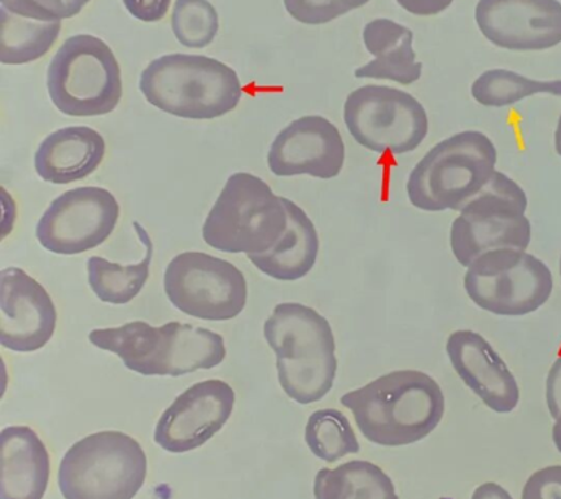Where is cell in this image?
I'll return each mask as SVG.
<instances>
[{
	"instance_id": "52a82bcc",
	"label": "cell",
	"mask_w": 561,
	"mask_h": 499,
	"mask_svg": "<svg viewBox=\"0 0 561 499\" xmlns=\"http://www.w3.org/2000/svg\"><path fill=\"white\" fill-rule=\"evenodd\" d=\"M147 455L126 433L103 431L75 442L57 484L65 499H134L147 479Z\"/></svg>"
},
{
	"instance_id": "277c9868",
	"label": "cell",
	"mask_w": 561,
	"mask_h": 499,
	"mask_svg": "<svg viewBox=\"0 0 561 499\" xmlns=\"http://www.w3.org/2000/svg\"><path fill=\"white\" fill-rule=\"evenodd\" d=\"M139 90L153 107L191 120L226 116L243 95L239 74L230 66L183 53L152 60L140 74Z\"/></svg>"
},
{
	"instance_id": "44dd1931",
	"label": "cell",
	"mask_w": 561,
	"mask_h": 499,
	"mask_svg": "<svg viewBox=\"0 0 561 499\" xmlns=\"http://www.w3.org/2000/svg\"><path fill=\"white\" fill-rule=\"evenodd\" d=\"M412 42L414 34L405 25L388 18L367 22L363 30V43L375 59L355 69V78L386 79L401 85L419 81L423 65L416 61Z\"/></svg>"
},
{
	"instance_id": "d4e9b609",
	"label": "cell",
	"mask_w": 561,
	"mask_h": 499,
	"mask_svg": "<svg viewBox=\"0 0 561 499\" xmlns=\"http://www.w3.org/2000/svg\"><path fill=\"white\" fill-rule=\"evenodd\" d=\"M0 61L3 65H25L42 59L59 38L60 22L26 20L4 8L0 9Z\"/></svg>"
},
{
	"instance_id": "ac0fdd59",
	"label": "cell",
	"mask_w": 561,
	"mask_h": 499,
	"mask_svg": "<svg viewBox=\"0 0 561 499\" xmlns=\"http://www.w3.org/2000/svg\"><path fill=\"white\" fill-rule=\"evenodd\" d=\"M456 374L497 414H511L520 401L519 384L490 341L473 330H456L446 341Z\"/></svg>"
},
{
	"instance_id": "ba28073f",
	"label": "cell",
	"mask_w": 561,
	"mask_h": 499,
	"mask_svg": "<svg viewBox=\"0 0 561 499\" xmlns=\"http://www.w3.org/2000/svg\"><path fill=\"white\" fill-rule=\"evenodd\" d=\"M528 196L524 188L494 171L489 182L465 201L450 228V248L460 266L468 267L493 250H526L533 227L526 217Z\"/></svg>"
},
{
	"instance_id": "484cf974",
	"label": "cell",
	"mask_w": 561,
	"mask_h": 499,
	"mask_svg": "<svg viewBox=\"0 0 561 499\" xmlns=\"http://www.w3.org/2000/svg\"><path fill=\"white\" fill-rule=\"evenodd\" d=\"M471 94L484 107L502 108L528 96L548 94L561 96V79L537 81L507 69H491L473 81Z\"/></svg>"
},
{
	"instance_id": "2e32d148",
	"label": "cell",
	"mask_w": 561,
	"mask_h": 499,
	"mask_svg": "<svg viewBox=\"0 0 561 499\" xmlns=\"http://www.w3.org/2000/svg\"><path fill=\"white\" fill-rule=\"evenodd\" d=\"M344 162V139L337 127L322 116H305L289 123L267 152L271 173L278 177L311 175L331 179L341 174Z\"/></svg>"
},
{
	"instance_id": "83f0119b",
	"label": "cell",
	"mask_w": 561,
	"mask_h": 499,
	"mask_svg": "<svg viewBox=\"0 0 561 499\" xmlns=\"http://www.w3.org/2000/svg\"><path fill=\"white\" fill-rule=\"evenodd\" d=\"M171 26L178 42L187 48H204L217 37L219 18L208 0H175Z\"/></svg>"
},
{
	"instance_id": "f1b7e54d",
	"label": "cell",
	"mask_w": 561,
	"mask_h": 499,
	"mask_svg": "<svg viewBox=\"0 0 561 499\" xmlns=\"http://www.w3.org/2000/svg\"><path fill=\"white\" fill-rule=\"evenodd\" d=\"M90 0H0L18 16L39 22H60L78 15Z\"/></svg>"
},
{
	"instance_id": "8992f818",
	"label": "cell",
	"mask_w": 561,
	"mask_h": 499,
	"mask_svg": "<svg viewBox=\"0 0 561 499\" xmlns=\"http://www.w3.org/2000/svg\"><path fill=\"white\" fill-rule=\"evenodd\" d=\"M288 228L284 197L250 173L227 179L209 210L202 236L209 247L230 254H262L274 248Z\"/></svg>"
},
{
	"instance_id": "7a4b0ae2",
	"label": "cell",
	"mask_w": 561,
	"mask_h": 499,
	"mask_svg": "<svg viewBox=\"0 0 561 499\" xmlns=\"http://www.w3.org/2000/svg\"><path fill=\"white\" fill-rule=\"evenodd\" d=\"M263 335L276 355L279 384L289 398L311 405L331 392L336 344L322 314L298 302H283L267 317Z\"/></svg>"
},
{
	"instance_id": "9c48e42d",
	"label": "cell",
	"mask_w": 561,
	"mask_h": 499,
	"mask_svg": "<svg viewBox=\"0 0 561 499\" xmlns=\"http://www.w3.org/2000/svg\"><path fill=\"white\" fill-rule=\"evenodd\" d=\"M47 90L53 104L66 116H104L122 100L121 66L103 39L73 35L61 44L48 66Z\"/></svg>"
},
{
	"instance_id": "e575fe53",
	"label": "cell",
	"mask_w": 561,
	"mask_h": 499,
	"mask_svg": "<svg viewBox=\"0 0 561 499\" xmlns=\"http://www.w3.org/2000/svg\"><path fill=\"white\" fill-rule=\"evenodd\" d=\"M471 499H513L512 495L502 485L486 481L473 490Z\"/></svg>"
},
{
	"instance_id": "9a60e30c",
	"label": "cell",
	"mask_w": 561,
	"mask_h": 499,
	"mask_svg": "<svg viewBox=\"0 0 561 499\" xmlns=\"http://www.w3.org/2000/svg\"><path fill=\"white\" fill-rule=\"evenodd\" d=\"M476 21L495 47L548 50L561 43L559 0H478Z\"/></svg>"
},
{
	"instance_id": "8d00e7d4",
	"label": "cell",
	"mask_w": 561,
	"mask_h": 499,
	"mask_svg": "<svg viewBox=\"0 0 561 499\" xmlns=\"http://www.w3.org/2000/svg\"><path fill=\"white\" fill-rule=\"evenodd\" d=\"M554 148L557 155L561 156V114L559 121H557L556 134H554Z\"/></svg>"
},
{
	"instance_id": "5b68a950",
	"label": "cell",
	"mask_w": 561,
	"mask_h": 499,
	"mask_svg": "<svg viewBox=\"0 0 561 499\" xmlns=\"http://www.w3.org/2000/svg\"><path fill=\"white\" fill-rule=\"evenodd\" d=\"M497 149L478 130L459 131L434 144L410 173L407 196L424 212L458 210L494 174Z\"/></svg>"
},
{
	"instance_id": "30bf717a",
	"label": "cell",
	"mask_w": 561,
	"mask_h": 499,
	"mask_svg": "<svg viewBox=\"0 0 561 499\" xmlns=\"http://www.w3.org/2000/svg\"><path fill=\"white\" fill-rule=\"evenodd\" d=\"M469 300L486 313L520 317L550 300L554 278L550 267L526 250L502 248L481 254L463 278Z\"/></svg>"
},
{
	"instance_id": "d6a6232c",
	"label": "cell",
	"mask_w": 561,
	"mask_h": 499,
	"mask_svg": "<svg viewBox=\"0 0 561 499\" xmlns=\"http://www.w3.org/2000/svg\"><path fill=\"white\" fill-rule=\"evenodd\" d=\"M546 398L548 410H550L552 418H559L561 414V355L556 359L550 372H548Z\"/></svg>"
},
{
	"instance_id": "4fadbf2b",
	"label": "cell",
	"mask_w": 561,
	"mask_h": 499,
	"mask_svg": "<svg viewBox=\"0 0 561 499\" xmlns=\"http://www.w3.org/2000/svg\"><path fill=\"white\" fill-rule=\"evenodd\" d=\"M118 217L121 206L107 188H72L51 201L35 235L48 252L73 256L105 243Z\"/></svg>"
},
{
	"instance_id": "1f68e13d",
	"label": "cell",
	"mask_w": 561,
	"mask_h": 499,
	"mask_svg": "<svg viewBox=\"0 0 561 499\" xmlns=\"http://www.w3.org/2000/svg\"><path fill=\"white\" fill-rule=\"evenodd\" d=\"M171 0H123L131 16L142 22H158L169 11Z\"/></svg>"
},
{
	"instance_id": "e0dca14e",
	"label": "cell",
	"mask_w": 561,
	"mask_h": 499,
	"mask_svg": "<svg viewBox=\"0 0 561 499\" xmlns=\"http://www.w3.org/2000/svg\"><path fill=\"white\" fill-rule=\"evenodd\" d=\"M0 341L13 352H35L55 335L57 311L50 293L20 267L0 271Z\"/></svg>"
},
{
	"instance_id": "7c38bea8",
	"label": "cell",
	"mask_w": 561,
	"mask_h": 499,
	"mask_svg": "<svg viewBox=\"0 0 561 499\" xmlns=\"http://www.w3.org/2000/svg\"><path fill=\"white\" fill-rule=\"evenodd\" d=\"M171 304L191 317L227 322L248 302V282L232 263L199 252L178 254L164 274Z\"/></svg>"
},
{
	"instance_id": "ffe728a7",
	"label": "cell",
	"mask_w": 561,
	"mask_h": 499,
	"mask_svg": "<svg viewBox=\"0 0 561 499\" xmlns=\"http://www.w3.org/2000/svg\"><path fill=\"white\" fill-rule=\"evenodd\" d=\"M50 479V455L30 427L2 431L0 499H43Z\"/></svg>"
},
{
	"instance_id": "4316f807",
	"label": "cell",
	"mask_w": 561,
	"mask_h": 499,
	"mask_svg": "<svg viewBox=\"0 0 561 499\" xmlns=\"http://www.w3.org/2000/svg\"><path fill=\"white\" fill-rule=\"evenodd\" d=\"M305 441L316 457L328 463L359 451L358 438L350 419L336 409L313 411L307 420Z\"/></svg>"
},
{
	"instance_id": "7402d4cb",
	"label": "cell",
	"mask_w": 561,
	"mask_h": 499,
	"mask_svg": "<svg viewBox=\"0 0 561 499\" xmlns=\"http://www.w3.org/2000/svg\"><path fill=\"white\" fill-rule=\"evenodd\" d=\"M288 228L283 239L270 252L249 254V260L272 279L293 282L313 269L319 256V235L313 221L293 200L285 199Z\"/></svg>"
},
{
	"instance_id": "6da1fadb",
	"label": "cell",
	"mask_w": 561,
	"mask_h": 499,
	"mask_svg": "<svg viewBox=\"0 0 561 499\" xmlns=\"http://www.w3.org/2000/svg\"><path fill=\"white\" fill-rule=\"evenodd\" d=\"M355 423L373 444H415L445 416V394L437 381L416 370L388 372L341 397Z\"/></svg>"
},
{
	"instance_id": "d6986e66",
	"label": "cell",
	"mask_w": 561,
	"mask_h": 499,
	"mask_svg": "<svg viewBox=\"0 0 561 499\" xmlns=\"http://www.w3.org/2000/svg\"><path fill=\"white\" fill-rule=\"evenodd\" d=\"M105 156V140L87 126L53 131L39 143L34 156L35 171L44 182L69 184L87 178Z\"/></svg>"
},
{
	"instance_id": "f546056e",
	"label": "cell",
	"mask_w": 561,
	"mask_h": 499,
	"mask_svg": "<svg viewBox=\"0 0 561 499\" xmlns=\"http://www.w3.org/2000/svg\"><path fill=\"white\" fill-rule=\"evenodd\" d=\"M368 2L370 0H284V7L301 24L322 25Z\"/></svg>"
},
{
	"instance_id": "4dcf8cb0",
	"label": "cell",
	"mask_w": 561,
	"mask_h": 499,
	"mask_svg": "<svg viewBox=\"0 0 561 499\" xmlns=\"http://www.w3.org/2000/svg\"><path fill=\"white\" fill-rule=\"evenodd\" d=\"M522 499H561V466L539 468L526 480Z\"/></svg>"
},
{
	"instance_id": "603a6c76",
	"label": "cell",
	"mask_w": 561,
	"mask_h": 499,
	"mask_svg": "<svg viewBox=\"0 0 561 499\" xmlns=\"http://www.w3.org/2000/svg\"><path fill=\"white\" fill-rule=\"evenodd\" d=\"M313 494L314 499H399L388 473L367 460L322 468L314 477Z\"/></svg>"
},
{
	"instance_id": "3957f363",
	"label": "cell",
	"mask_w": 561,
	"mask_h": 499,
	"mask_svg": "<svg viewBox=\"0 0 561 499\" xmlns=\"http://www.w3.org/2000/svg\"><path fill=\"white\" fill-rule=\"evenodd\" d=\"M88 339L95 348L117 355L127 370L147 376H182L210 370L227 355L221 335L179 322L160 327L130 322L121 327L95 328Z\"/></svg>"
},
{
	"instance_id": "836d02e7",
	"label": "cell",
	"mask_w": 561,
	"mask_h": 499,
	"mask_svg": "<svg viewBox=\"0 0 561 499\" xmlns=\"http://www.w3.org/2000/svg\"><path fill=\"white\" fill-rule=\"evenodd\" d=\"M399 7L416 16H433L445 12L454 0H397Z\"/></svg>"
},
{
	"instance_id": "8fae6325",
	"label": "cell",
	"mask_w": 561,
	"mask_h": 499,
	"mask_svg": "<svg viewBox=\"0 0 561 499\" xmlns=\"http://www.w3.org/2000/svg\"><path fill=\"white\" fill-rule=\"evenodd\" d=\"M350 135L376 153L403 155L415 151L428 135V116L415 96L398 88L364 85L344 104Z\"/></svg>"
},
{
	"instance_id": "5bb4252c",
	"label": "cell",
	"mask_w": 561,
	"mask_h": 499,
	"mask_svg": "<svg viewBox=\"0 0 561 499\" xmlns=\"http://www.w3.org/2000/svg\"><path fill=\"white\" fill-rule=\"evenodd\" d=\"M236 393L222 380H206L184 390L161 415L156 442L169 453L199 449L217 436L234 410Z\"/></svg>"
},
{
	"instance_id": "d590c367",
	"label": "cell",
	"mask_w": 561,
	"mask_h": 499,
	"mask_svg": "<svg viewBox=\"0 0 561 499\" xmlns=\"http://www.w3.org/2000/svg\"><path fill=\"white\" fill-rule=\"evenodd\" d=\"M552 441H554L556 449L561 453V414L556 419L554 427H552Z\"/></svg>"
},
{
	"instance_id": "74e56055",
	"label": "cell",
	"mask_w": 561,
	"mask_h": 499,
	"mask_svg": "<svg viewBox=\"0 0 561 499\" xmlns=\"http://www.w3.org/2000/svg\"><path fill=\"white\" fill-rule=\"evenodd\" d=\"M560 279H561V256H560Z\"/></svg>"
},
{
	"instance_id": "cb8c5ba5",
	"label": "cell",
	"mask_w": 561,
	"mask_h": 499,
	"mask_svg": "<svg viewBox=\"0 0 561 499\" xmlns=\"http://www.w3.org/2000/svg\"><path fill=\"white\" fill-rule=\"evenodd\" d=\"M134 227L140 243L145 245L144 260L136 265L122 266L100 256L88 258V282L95 297L107 304L125 305L135 300L149 278L153 254L152 240L138 221L134 222Z\"/></svg>"
}]
</instances>
